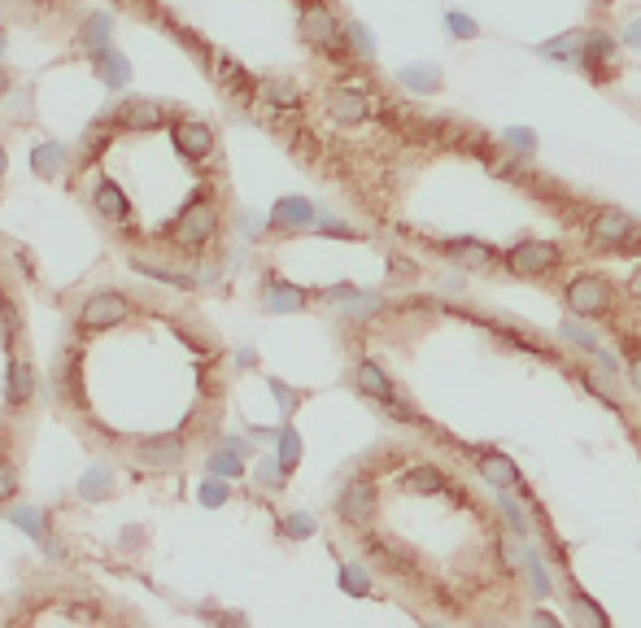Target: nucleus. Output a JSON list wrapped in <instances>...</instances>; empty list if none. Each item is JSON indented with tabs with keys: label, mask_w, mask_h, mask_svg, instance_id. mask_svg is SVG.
I'll list each match as a JSON object with an SVG mask.
<instances>
[{
	"label": "nucleus",
	"mask_w": 641,
	"mask_h": 628,
	"mask_svg": "<svg viewBox=\"0 0 641 628\" xmlns=\"http://www.w3.org/2000/svg\"><path fill=\"white\" fill-rule=\"evenodd\" d=\"M210 471H214V476H227V480H236L240 471H245V463H240V450H232V445H223V450L210 458Z\"/></svg>",
	"instance_id": "30"
},
{
	"label": "nucleus",
	"mask_w": 641,
	"mask_h": 628,
	"mask_svg": "<svg viewBox=\"0 0 641 628\" xmlns=\"http://www.w3.org/2000/svg\"><path fill=\"white\" fill-rule=\"evenodd\" d=\"M284 533L288 537H314V515H288L284 519Z\"/></svg>",
	"instance_id": "38"
},
{
	"label": "nucleus",
	"mask_w": 641,
	"mask_h": 628,
	"mask_svg": "<svg viewBox=\"0 0 641 628\" xmlns=\"http://www.w3.org/2000/svg\"><path fill=\"white\" fill-rule=\"evenodd\" d=\"M40 5H53V0H40Z\"/></svg>",
	"instance_id": "52"
},
{
	"label": "nucleus",
	"mask_w": 641,
	"mask_h": 628,
	"mask_svg": "<svg viewBox=\"0 0 641 628\" xmlns=\"http://www.w3.org/2000/svg\"><path fill=\"white\" fill-rule=\"evenodd\" d=\"M0 48H5V31H0Z\"/></svg>",
	"instance_id": "51"
},
{
	"label": "nucleus",
	"mask_w": 641,
	"mask_h": 628,
	"mask_svg": "<svg viewBox=\"0 0 641 628\" xmlns=\"http://www.w3.org/2000/svg\"><path fill=\"white\" fill-rule=\"evenodd\" d=\"M628 380H633V389L641 393V354H637V349L628 354Z\"/></svg>",
	"instance_id": "46"
},
{
	"label": "nucleus",
	"mask_w": 641,
	"mask_h": 628,
	"mask_svg": "<svg viewBox=\"0 0 641 628\" xmlns=\"http://www.w3.org/2000/svg\"><path fill=\"white\" fill-rule=\"evenodd\" d=\"M96 210L105 214V219H127V197H123V188L118 184H110V179H101L96 184Z\"/></svg>",
	"instance_id": "22"
},
{
	"label": "nucleus",
	"mask_w": 641,
	"mask_h": 628,
	"mask_svg": "<svg viewBox=\"0 0 641 628\" xmlns=\"http://www.w3.org/2000/svg\"><path fill=\"white\" fill-rule=\"evenodd\" d=\"M349 44H354L362 57H371V53H376V44H371V31H367V27H358V22H354V27H349Z\"/></svg>",
	"instance_id": "41"
},
{
	"label": "nucleus",
	"mask_w": 641,
	"mask_h": 628,
	"mask_svg": "<svg viewBox=\"0 0 641 628\" xmlns=\"http://www.w3.org/2000/svg\"><path fill=\"white\" fill-rule=\"evenodd\" d=\"M580 70H585L594 83L602 79H611L615 75V40L607 31H594V35H585V53H580Z\"/></svg>",
	"instance_id": "9"
},
{
	"label": "nucleus",
	"mask_w": 641,
	"mask_h": 628,
	"mask_svg": "<svg viewBox=\"0 0 641 628\" xmlns=\"http://www.w3.org/2000/svg\"><path fill=\"white\" fill-rule=\"evenodd\" d=\"M376 506H380V493H376L371 480H349V485L341 489V498H336V511H341V519L354 524V528H371Z\"/></svg>",
	"instance_id": "7"
},
{
	"label": "nucleus",
	"mask_w": 641,
	"mask_h": 628,
	"mask_svg": "<svg viewBox=\"0 0 641 628\" xmlns=\"http://www.w3.org/2000/svg\"><path fill=\"white\" fill-rule=\"evenodd\" d=\"M131 314V301L123 293H96L83 301V310H79V323L88 332H105V328H118Z\"/></svg>",
	"instance_id": "8"
},
{
	"label": "nucleus",
	"mask_w": 641,
	"mask_h": 628,
	"mask_svg": "<svg viewBox=\"0 0 641 628\" xmlns=\"http://www.w3.org/2000/svg\"><path fill=\"white\" fill-rule=\"evenodd\" d=\"M271 223L275 227H310L314 223V205L306 197H280L271 210Z\"/></svg>",
	"instance_id": "16"
},
{
	"label": "nucleus",
	"mask_w": 641,
	"mask_h": 628,
	"mask_svg": "<svg viewBox=\"0 0 641 628\" xmlns=\"http://www.w3.org/2000/svg\"><path fill=\"white\" fill-rule=\"evenodd\" d=\"M214 227H219V210H214L210 201H192L188 210L175 219L171 240H175L179 249H201L205 240L214 236Z\"/></svg>",
	"instance_id": "5"
},
{
	"label": "nucleus",
	"mask_w": 641,
	"mask_h": 628,
	"mask_svg": "<svg viewBox=\"0 0 641 628\" xmlns=\"http://www.w3.org/2000/svg\"><path fill=\"white\" fill-rule=\"evenodd\" d=\"M175 149L192 157V162H201V157L214 153V131L205 123H175Z\"/></svg>",
	"instance_id": "11"
},
{
	"label": "nucleus",
	"mask_w": 641,
	"mask_h": 628,
	"mask_svg": "<svg viewBox=\"0 0 641 628\" xmlns=\"http://www.w3.org/2000/svg\"><path fill=\"white\" fill-rule=\"evenodd\" d=\"M354 384L367 397H376L380 406H389V402H397V389H393V380L384 376V371L376 367V362H358V371H354Z\"/></svg>",
	"instance_id": "14"
},
{
	"label": "nucleus",
	"mask_w": 641,
	"mask_h": 628,
	"mask_svg": "<svg viewBox=\"0 0 641 628\" xmlns=\"http://www.w3.org/2000/svg\"><path fill=\"white\" fill-rule=\"evenodd\" d=\"M537 53L554 57V62H580V53H585V31H567V35H559V40L541 44Z\"/></svg>",
	"instance_id": "20"
},
{
	"label": "nucleus",
	"mask_w": 641,
	"mask_h": 628,
	"mask_svg": "<svg viewBox=\"0 0 641 628\" xmlns=\"http://www.w3.org/2000/svg\"><path fill=\"white\" fill-rule=\"evenodd\" d=\"M397 79H402L410 92H419V96H428V92L441 88L437 66H402V70H397Z\"/></svg>",
	"instance_id": "23"
},
{
	"label": "nucleus",
	"mask_w": 641,
	"mask_h": 628,
	"mask_svg": "<svg viewBox=\"0 0 641 628\" xmlns=\"http://www.w3.org/2000/svg\"><path fill=\"white\" fill-rule=\"evenodd\" d=\"M524 572H528V581H532V598H546L550 594V576H546V567H541V554L537 550H524Z\"/></svg>",
	"instance_id": "29"
},
{
	"label": "nucleus",
	"mask_w": 641,
	"mask_h": 628,
	"mask_svg": "<svg viewBox=\"0 0 641 628\" xmlns=\"http://www.w3.org/2000/svg\"><path fill=\"white\" fill-rule=\"evenodd\" d=\"M275 458H280V467H284V471H293V467L301 463V437H297L293 428H284V432H280V454H275Z\"/></svg>",
	"instance_id": "32"
},
{
	"label": "nucleus",
	"mask_w": 641,
	"mask_h": 628,
	"mask_svg": "<svg viewBox=\"0 0 641 628\" xmlns=\"http://www.w3.org/2000/svg\"><path fill=\"white\" fill-rule=\"evenodd\" d=\"M624 44H628V48H637V53H641V18H633V22L624 27Z\"/></svg>",
	"instance_id": "45"
},
{
	"label": "nucleus",
	"mask_w": 641,
	"mask_h": 628,
	"mask_svg": "<svg viewBox=\"0 0 641 628\" xmlns=\"http://www.w3.org/2000/svg\"><path fill=\"white\" fill-rule=\"evenodd\" d=\"M284 476H288V471L280 467V458H275V463H271V458H262V467H258V480H262L266 489H284Z\"/></svg>",
	"instance_id": "36"
},
{
	"label": "nucleus",
	"mask_w": 641,
	"mask_h": 628,
	"mask_svg": "<svg viewBox=\"0 0 641 628\" xmlns=\"http://www.w3.org/2000/svg\"><path fill=\"white\" fill-rule=\"evenodd\" d=\"M14 489H18V480H14V467L0 458V502H9L14 498Z\"/></svg>",
	"instance_id": "42"
},
{
	"label": "nucleus",
	"mask_w": 641,
	"mask_h": 628,
	"mask_svg": "<svg viewBox=\"0 0 641 628\" xmlns=\"http://www.w3.org/2000/svg\"><path fill=\"white\" fill-rule=\"evenodd\" d=\"M341 585H345V594H354V598L371 594V576L362 572V567H354V563H345V567H341Z\"/></svg>",
	"instance_id": "33"
},
{
	"label": "nucleus",
	"mask_w": 641,
	"mask_h": 628,
	"mask_svg": "<svg viewBox=\"0 0 641 628\" xmlns=\"http://www.w3.org/2000/svg\"><path fill=\"white\" fill-rule=\"evenodd\" d=\"M402 485H406L410 493H450V489H454L450 480H445V471H437V467H415V471H406Z\"/></svg>",
	"instance_id": "21"
},
{
	"label": "nucleus",
	"mask_w": 641,
	"mask_h": 628,
	"mask_svg": "<svg viewBox=\"0 0 641 628\" xmlns=\"http://www.w3.org/2000/svg\"><path fill=\"white\" fill-rule=\"evenodd\" d=\"M502 140L511 144L515 153H532V149H537V136H532L528 127H511V131H502Z\"/></svg>",
	"instance_id": "37"
},
{
	"label": "nucleus",
	"mask_w": 641,
	"mask_h": 628,
	"mask_svg": "<svg viewBox=\"0 0 641 628\" xmlns=\"http://www.w3.org/2000/svg\"><path fill=\"white\" fill-rule=\"evenodd\" d=\"M441 253H445V258H454L463 271H485V267L498 262V249L480 245V240H445Z\"/></svg>",
	"instance_id": "10"
},
{
	"label": "nucleus",
	"mask_w": 641,
	"mask_h": 628,
	"mask_svg": "<svg viewBox=\"0 0 641 628\" xmlns=\"http://www.w3.org/2000/svg\"><path fill=\"white\" fill-rule=\"evenodd\" d=\"M567 310L576 314V319H602V314H611V280L598 271H580L572 284H567Z\"/></svg>",
	"instance_id": "3"
},
{
	"label": "nucleus",
	"mask_w": 641,
	"mask_h": 628,
	"mask_svg": "<svg viewBox=\"0 0 641 628\" xmlns=\"http://www.w3.org/2000/svg\"><path fill=\"white\" fill-rule=\"evenodd\" d=\"M110 14H96V18H88L83 22V31H79V40H83V48H88V53H96V48H105L110 44Z\"/></svg>",
	"instance_id": "24"
},
{
	"label": "nucleus",
	"mask_w": 641,
	"mask_h": 628,
	"mask_svg": "<svg viewBox=\"0 0 641 628\" xmlns=\"http://www.w3.org/2000/svg\"><path fill=\"white\" fill-rule=\"evenodd\" d=\"M0 328H5V341H14L18 323H14V306H9V301H0Z\"/></svg>",
	"instance_id": "44"
},
{
	"label": "nucleus",
	"mask_w": 641,
	"mask_h": 628,
	"mask_svg": "<svg viewBox=\"0 0 641 628\" xmlns=\"http://www.w3.org/2000/svg\"><path fill=\"white\" fill-rule=\"evenodd\" d=\"M9 524H18L22 533L35 537V541H44V537H48V528H44V511H35V506H18V511L9 515Z\"/></svg>",
	"instance_id": "27"
},
{
	"label": "nucleus",
	"mask_w": 641,
	"mask_h": 628,
	"mask_svg": "<svg viewBox=\"0 0 641 628\" xmlns=\"http://www.w3.org/2000/svg\"><path fill=\"white\" fill-rule=\"evenodd\" d=\"M502 267L515 275V280H546L550 271L563 267V249L554 240H519L502 253Z\"/></svg>",
	"instance_id": "1"
},
{
	"label": "nucleus",
	"mask_w": 641,
	"mask_h": 628,
	"mask_svg": "<svg viewBox=\"0 0 641 628\" xmlns=\"http://www.w3.org/2000/svg\"><path fill=\"white\" fill-rule=\"evenodd\" d=\"M214 66H219V79L223 83H232V88H245V70H240L236 62H232V57H223V53H214Z\"/></svg>",
	"instance_id": "35"
},
{
	"label": "nucleus",
	"mask_w": 641,
	"mask_h": 628,
	"mask_svg": "<svg viewBox=\"0 0 641 628\" xmlns=\"http://www.w3.org/2000/svg\"><path fill=\"white\" fill-rule=\"evenodd\" d=\"M9 88V75H5V70H0V92H5Z\"/></svg>",
	"instance_id": "49"
},
{
	"label": "nucleus",
	"mask_w": 641,
	"mask_h": 628,
	"mask_svg": "<svg viewBox=\"0 0 641 628\" xmlns=\"http://www.w3.org/2000/svg\"><path fill=\"white\" fill-rule=\"evenodd\" d=\"M262 92H266V101H271L275 110H297L301 105V92L293 88V83H284V79H271Z\"/></svg>",
	"instance_id": "28"
},
{
	"label": "nucleus",
	"mask_w": 641,
	"mask_h": 628,
	"mask_svg": "<svg viewBox=\"0 0 641 628\" xmlns=\"http://www.w3.org/2000/svg\"><path fill=\"white\" fill-rule=\"evenodd\" d=\"M476 467H480V476L489 480L493 489H506V493H515V498H532V489L524 485V476H519V467L511 463V454H502V450H476Z\"/></svg>",
	"instance_id": "6"
},
{
	"label": "nucleus",
	"mask_w": 641,
	"mask_h": 628,
	"mask_svg": "<svg viewBox=\"0 0 641 628\" xmlns=\"http://www.w3.org/2000/svg\"><path fill=\"white\" fill-rule=\"evenodd\" d=\"M31 393H35L31 367H22V362H9V406H22Z\"/></svg>",
	"instance_id": "25"
},
{
	"label": "nucleus",
	"mask_w": 641,
	"mask_h": 628,
	"mask_svg": "<svg viewBox=\"0 0 641 628\" xmlns=\"http://www.w3.org/2000/svg\"><path fill=\"white\" fill-rule=\"evenodd\" d=\"M367 114H371V101L362 92H354V88L332 92V118L336 123H362Z\"/></svg>",
	"instance_id": "17"
},
{
	"label": "nucleus",
	"mask_w": 641,
	"mask_h": 628,
	"mask_svg": "<svg viewBox=\"0 0 641 628\" xmlns=\"http://www.w3.org/2000/svg\"><path fill=\"white\" fill-rule=\"evenodd\" d=\"M140 275H149V280L157 284H175V288H192V280H184V275H175V271H162V267H153V262H131Z\"/></svg>",
	"instance_id": "34"
},
{
	"label": "nucleus",
	"mask_w": 641,
	"mask_h": 628,
	"mask_svg": "<svg viewBox=\"0 0 641 628\" xmlns=\"http://www.w3.org/2000/svg\"><path fill=\"white\" fill-rule=\"evenodd\" d=\"M110 485H114V471L101 463V467H92L88 476L79 480V493H83V498H105V493H110Z\"/></svg>",
	"instance_id": "26"
},
{
	"label": "nucleus",
	"mask_w": 641,
	"mask_h": 628,
	"mask_svg": "<svg viewBox=\"0 0 641 628\" xmlns=\"http://www.w3.org/2000/svg\"><path fill=\"white\" fill-rule=\"evenodd\" d=\"M92 66H96V75H101V83H110V88H127V83H131V62L118 53V48H110V44L96 48Z\"/></svg>",
	"instance_id": "12"
},
{
	"label": "nucleus",
	"mask_w": 641,
	"mask_h": 628,
	"mask_svg": "<svg viewBox=\"0 0 641 628\" xmlns=\"http://www.w3.org/2000/svg\"><path fill=\"white\" fill-rule=\"evenodd\" d=\"M262 301H266V310H271V314H293V310L306 306V293L293 288V284H284V280H266Z\"/></svg>",
	"instance_id": "15"
},
{
	"label": "nucleus",
	"mask_w": 641,
	"mask_h": 628,
	"mask_svg": "<svg viewBox=\"0 0 641 628\" xmlns=\"http://www.w3.org/2000/svg\"><path fill=\"white\" fill-rule=\"evenodd\" d=\"M301 35L314 48H323V53H341V44H345L341 22H336V14L323 0H301Z\"/></svg>",
	"instance_id": "4"
},
{
	"label": "nucleus",
	"mask_w": 641,
	"mask_h": 628,
	"mask_svg": "<svg viewBox=\"0 0 641 628\" xmlns=\"http://www.w3.org/2000/svg\"><path fill=\"white\" fill-rule=\"evenodd\" d=\"M323 232H328V236H349V240L358 236L354 227H345V223H336V219H323Z\"/></svg>",
	"instance_id": "47"
},
{
	"label": "nucleus",
	"mask_w": 641,
	"mask_h": 628,
	"mask_svg": "<svg viewBox=\"0 0 641 628\" xmlns=\"http://www.w3.org/2000/svg\"><path fill=\"white\" fill-rule=\"evenodd\" d=\"M445 22H450V31L458 35V40H476V35H480V27H476V22H471V18H463V14H450Z\"/></svg>",
	"instance_id": "40"
},
{
	"label": "nucleus",
	"mask_w": 641,
	"mask_h": 628,
	"mask_svg": "<svg viewBox=\"0 0 641 628\" xmlns=\"http://www.w3.org/2000/svg\"><path fill=\"white\" fill-rule=\"evenodd\" d=\"M140 454H144L149 467H175L179 454H184V445H179V437H153V441L140 445Z\"/></svg>",
	"instance_id": "19"
},
{
	"label": "nucleus",
	"mask_w": 641,
	"mask_h": 628,
	"mask_svg": "<svg viewBox=\"0 0 641 628\" xmlns=\"http://www.w3.org/2000/svg\"><path fill=\"white\" fill-rule=\"evenodd\" d=\"M62 166H66V149H62V144H57V140L35 144V153H31V171L35 175L53 179V175H62Z\"/></svg>",
	"instance_id": "18"
},
{
	"label": "nucleus",
	"mask_w": 641,
	"mask_h": 628,
	"mask_svg": "<svg viewBox=\"0 0 641 628\" xmlns=\"http://www.w3.org/2000/svg\"><path fill=\"white\" fill-rule=\"evenodd\" d=\"M628 293H633V297L641 301V267H637L633 275H628Z\"/></svg>",
	"instance_id": "48"
},
{
	"label": "nucleus",
	"mask_w": 641,
	"mask_h": 628,
	"mask_svg": "<svg viewBox=\"0 0 641 628\" xmlns=\"http://www.w3.org/2000/svg\"><path fill=\"white\" fill-rule=\"evenodd\" d=\"M118 123L131 127V131H153L166 123V110L157 101H123L118 105Z\"/></svg>",
	"instance_id": "13"
},
{
	"label": "nucleus",
	"mask_w": 641,
	"mask_h": 628,
	"mask_svg": "<svg viewBox=\"0 0 641 628\" xmlns=\"http://www.w3.org/2000/svg\"><path fill=\"white\" fill-rule=\"evenodd\" d=\"M585 245L594 253H628L633 245H641V227H637V219H628L624 210H598L594 219H589Z\"/></svg>",
	"instance_id": "2"
},
{
	"label": "nucleus",
	"mask_w": 641,
	"mask_h": 628,
	"mask_svg": "<svg viewBox=\"0 0 641 628\" xmlns=\"http://www.w3.org/2000/svg\"><path fill=\"white\" fill-rule=\"evenodd\" d=\"M201 502L205 506H223L227 502V485H223V480H205V485H201Z\"/></svg>",
	"instance_id": "39"
},
{
	"label": "nucleus",
	"mask_w": 641,
	"mask_h": 628,
	"mask_svg": "<svg viewBox=\"0 0 641 628\" xmlns=\"http://www.w3.org/2000/svg\"><path fill=\"white\" fill-rule=\"evenodd\" d=\"M0 175H5V149H0Z\"/></svg>",
	"instance_id": "50"
},
{
	"label": "nucleus",
	"mask_w": 641,
	"mask_h": 628,
	"mask_svg": "<svg viewBox=\"0 0 641 628\" xmlns=\"http://www.w3.org/2000/svg\"><path fill=\"white\" fill-rule=\"evenodd\" d=\"M559 336H563V341H572L576 349H585V354H598V336L589 332V328H580L576 319H567L563 328H559Z\"/></svg>",
	"instance_id": "31"
},
{
	"label": "nucleus",
	"mask_w": 641,
	"mask_h": 628,
	"mask_svg": "<svg viewBox=\"0 0 641 628\" xmlns=\"http://www.w3.org/2000/svg\"><path fill=\"white\" fill-rule=\"evenodd\" d=\"M271 393H275V397H280V406H284V415H293V406L301 402V397H297V393H288V389H284V384H280V380H271Z\"/></svg>",
	"instance_id": "43"
}]
</instances>
